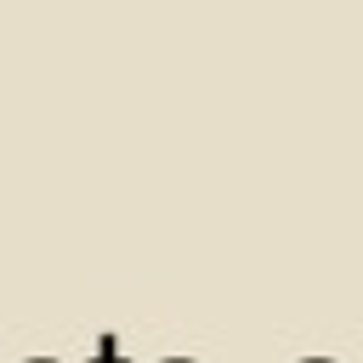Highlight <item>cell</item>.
Instances as JSON below:
<instances>
[{
	"mask_svg": "<svg viewBox=\"0 0 363 363\" xmlns=\"http://www.w3.org/2000/svg\"><path fill=\"white\" fill-rule=\"evenodd\" d=\"M96 363H125V357H119V340H113V335H102V340H96Z\"/></svg>",
	"mask_w": 363,
	"mask_h": 363,
	"instance_id": "obj_1",
	"label": "cell"
}]
</instances>
